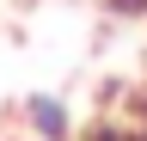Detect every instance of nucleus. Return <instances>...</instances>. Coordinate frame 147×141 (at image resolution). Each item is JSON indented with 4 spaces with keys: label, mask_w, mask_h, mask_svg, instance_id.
I'll return each mask as SVG.
<instances>
[{
    "label": "nucleus",
    "mask_w": 147,
    "mask_h": 141,
    "mask_svg": "<svg viewBox=\"0 0 147 141\" xmlns=\"http://www.w3.org/2000/svg\"><path fill=\"white\" fill-rule=\"evenodd\" d=\"M25 123H31L37 141H67L74 135V117H67V104L55 98V92H31L25 98Z\"/></svg>",
    "instance_id": "1"
},
{
    "label": "nucleus",
    "mask_w": 147,
    "mask_h": 141,
    "mask_svg": "<svg viewBox=\"0 0 147 141\" xmlns=\"http://www.w3.org/2000/svg\"><path fill=\"white\" fill-rule=\"evenodd\" d=\"M92 141H147V135H135V129H92Z\"/></svg>",
    "instance_id": "2"
},
{
    "label": "nucleus",
    "mask_w": 147,
    "mask_h": 141,
    "mask_svg": "<svg viewBox=\"0 0 147 141\" xmlns=\"http://www.w3.org/2000/svg\"><path fill=\"white\" fill-rule=\"evenodd\" d=\"M117 12H147V0H110Z\"/></svg>",
    "instance_id": "3"
}]
</instances>
